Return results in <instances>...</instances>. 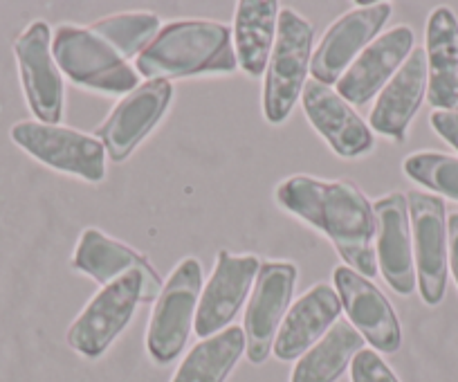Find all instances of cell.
<instances>
[{"label": "cell", "mask_w": 458, "mask_h": 382, "mask_svg": "<svg viewBox=\"0 0 458 382\" xmlns=\"http://www.w3.org/2000/svg\"><path fill=\"white\" fill-rule=\"evenodd\" d=\"M275 199L285 212L324 232L351 270L367 279L377 275L373 205L360 187L346 180L293 175L276 187Z\"/></svg>", "instance_id": "6da1fadb"}, {"label": "cell", "mask_w": 458, "mask_h": 382, "mask_svg": "<svg viewBox=\"0 0 458 382\" xmlns=\"http://www.w3.org/2000/svg\"><path fill=\"white\" fill-rule=\"evenodd\" d=\"M236 68L232 30L216 21H171L135 59V70L148 81L232 74Z\"/></svg>", "instance_id": "7a4b0ae2"}, {"label": "cell", "mask_w": 458, "mask_h": 382, "mask_svg": "<svg viewBox=\"0 0 458 382\" xmlns=\"http://www.w3.org/2000/svg\"><path fill=\"white\" fill-rule=\"evenodd\" d=\"M162 293L160 275L129 272L104 285L68 328V344L83 358H99L129 327L138 304H153Z\"/></svg>", "instance_id": "3957f363"}, {"label": "cell", "mask_w": 458, "mask_h": 382, "mask_svg": "<svg viewBox=\"0 0 458 382\" xmlns=\"http://www.w3.org/2000/svg\"><path fill=\"white\" fill-rule=\"evenodd\" d=\"M52 56L70 81L88 90L129 95L140 86L138 70L90 28L59 25L52 37Z\"/></svg>", "instance_id": "277c9868"}, {"label": "cell", "mask_w": 458, "mask_h": 382, "mask_svg": "<svg viewBox=\"0 0 458 382\" xmlns=\"http://www.w3.org/2000/svg\"><path fill=\"white\" fill-rule=\"evenodd\" d=\"M315 30L303 16L285 7L279 12L276 41L272 47L263 86V115L270 124H284L301 99L312 61Z\"/></svg>", "instance_id": "5b68a950"}, {"label": "cell", "mask_w": 458, "mask_h": 382, "mask_svg": "<svg viewBox=\"0 0 458 382\" xmlns=\"http://www.w3.org/2000/svg\"><path fill=\"white\" fill-rule=\"evenodd\" d=\"M202 293V266L198 259H184L169 281L153 309L147 331V351L153 362L169 364L182 353L193 322H196L198 301Z\"/></svg>", "instance_id": "8992f818"}, {"label": "cell", "mask_w": 458, "mask_h": 382, "mask_svg": "<svg viewBox=\"0 0 458 382\" xmlns=\"http://www.w3.org/2000/svg\"><path fill=\"white\" fill-rule=\"evenodd\" d=\"M10 138L16 147L50 169L77 175L88 183H101L106 175V149L95 135L43 122H19Z\"/></svg>", "instance_id": "52a82bcc"}, {"label": "cell", "mask_w": 458, "mask_h": 382, "mask_svg": "<svg viewBox=\"0 0 458 382\" xmlns=\"http://www.w3.org/2000/svg\"><path fill=\"white\" fill-rule=\"evenodd\" d=\"M409 216H411L413 263L416 284L425 304L438 306L447 288L449 241L445 203L438 196L425 191H409Z\"/></svg>", "instance_id": "ba28073f"}, {"label": "cell", "mask_w": 458, "mask_h": 382, "mask_svg": "<svg viewBox=\"0 0 458 382\" xmlns=\"http://www.w3.org/2000/svg\"><path fill=\"white\" fill-rule=\"evenodd\" d=\"M14 55L30 111L43 124H59L65 90L61 70L52 56L50 25L46 21L30 23L16 38Z\"/></svg>", "instance_id": "9c48e42d"}, {"label": "cell", "mask_w": 458, "mask_h": 382, "mask_svg": "<svg viewBox=\"0 0 458 382\" xmlns=\"http://www.w3.org/2000/svg\"><path fill=\"white\" fill-rule=\"evenodd\" d=\"M171 98H174V83L165 79L140 83L133 92H129L95 129V138L104 144L106 156L117 165L129 160L138 144L169 111Z\"/></svg>", "instance_id": "30bf717a"}, {"label": "cell", "mask_w": 458, "mask_h": 382, "mask_svg": "<svg viewBox=\"0 0 458 382\" xmlns=\"http://www.w3.org/2000/svg\"><path fill=\"white\" fill-rule=\"evenodd\" d=\"M294 284H297V266L294 263H261L243 324L248 360L252 364H263L267 355L272 353L276 333L284 324V318L288 315Z\"/></svg>", "instance_id": "8fae6325"}, {"label": "cell", "mask_w": 458, "mask_h": 382, "mask_svg": "<svg viewBox=\"0 0 458 382\" xmlns=\"http://www.w3.org/2000/svg\"><path fill=\"white\" fill-rule=\"evenodd\" d=\"M259 270H261V261L254 254L236 257L227 250H220L211 279L202 288L200 301H198L196 322H193V331L198 337L207 340L232 324V319L248 301Z\"/></svg>", "instance_id": "7c38bea8"}, {"label": "cell", "mask_w": 458, "mask_h": 382, "mask_svg": "<svg viewBox=\"0 0 458 382\" xmlns=\"http://www.w3.org/2000/svg\"><path fill=\"white\" fill-rule=\"evenodd\" d=\"M394 7L389 3H371L346 12L326 30L319 47L310 61V74L315 81L330 86L353 65V61L376 41L385 28Z\"/></svg>", "instance_id": "4fadbf2b"}, {"label": "cell", "mask_w": 458, "mask_h": 382, "mask_svg": "<svg viewBox=\"0 0 458 382\" xmlns=\"http://www.w3.org/2000/svg\"><path fill=\"white\" fill-rule=\"evenodd\" d=\"M333 279L351 327L373 346V351L395 353L403 344V328L385 293L371 279L358 275L349 266H339L333 272Z\"/></svg>", "instance_id": "5bb4252c"}, {"label": "cell", "mask_w": 458, "mask_h": 382, "mask_svg": "<svg viewBox=\"0 0 458 382\" xmlns=\"http://www.w3.org/2000/svg\"><path fill=\"white\" fill-rule=\"evenodd\" d=\"M373 218H376L377 270L398 295H411L416 288V263H413L407 196L394 191L376 200Z\"/></svg>", "instance_id": "9a60e30c"}, {"label": "cell", "mask_w": 458, "mask_h": 382, "mask_svg": "<svg viewBox=\"0 0 458 382\" xmlns=\"http://www.w3.org/2000/svg\"><path fill=\"white\" fill-rule=\"evenodd\" d=\"M301 104L312 129L328 142L339 157H360L376 144L373 131L355 113L349 102H344L337 90L319 81H306Z\"/></svg>", "instance_id": "2e32d148"}, {"label": "cell", "mask_w": 458, "mask_h": 382, "mask_svg": "<svg viewBox=\"0 0 458 382\" xmlns=\"http://www.w3.org/2000/svg\"><path fill=\"white\" fill-rule=\"evenodd\" d=\"M413 32L407 25L389 30L353 61L337 81V95L351 106H364L394 79L413 52Z\"/></svg>", "instance_id": "e0dca14e"}, {"label": "cell", "mask_w": 458, "mask_h": 382, "mask_svg": "<svg viewBox=\"0 0 458 382\" xmlns=\"http://www.w3.org/2000/svg\"><path fill=\"white\" fill-rule=\"evenodd\" d=\"M339 315H342V301L333 285H312L306 295H301V300L290 306L276 333L272 353L281 362L299 360L337 324Z\"/></svg>", "instance_id": "ac0fdd59"}, {"label": "cell", "mask_w": 458, "mask_h": 382, "mask_svg": "<svg viewBox=\"0 0 458 382\" xmlns=\"http://www.w3.org/2000/svg\"><path fill=\"white\" fill-rule=\"evenodd\" d=\"M429 83L425 47H413L409 59L400 65L389 83L377 95L371 111V129L385 138L403 142L409 124L420 108Z\"/></svg>", "instance_id": "d6986e66"}, {"label": "cell", "mask_w": 458, "mask_h": 382, "mask_svg": "<svg viewBox=\"0 0 458 382\" xmlns=\"http://www.w3.org/2000/svg\"><path fill=\"white\" fill-rule=\"evenodd\" d=\"M427 102L438 111L458 113V21L438 7L427 23Z\"/></svg>", "instance_id": "ffe728a7"}, {"label": "cell", "mask_w": 458, "mask_h": 382, "mask_svg": "<svg viewBox=\"0 0 458 382\" xmlns=\"http://www.w3.org/2000/svg\"><path fill=\"white\" fill-rule=\"evenodd\" d=\"M279 12L276 0H241L236 5L232 43H234L236 64L250 77L266 74L276 41Z\"/></svg>", "instance_id": "44dd1931"}, {"label": "cell", "mask_w": 458, "mask_h": 382, "mask_svg": "<svg viewBox=\"0 0 458 382\" xmlns=\"http://www.w3.org/2000/svg\"><path fill=\"white\" fill-rule=\"evenodd\" d=\"M72 267L92 276L101 285L113 284V281L122 279L133 270L144 272V275H156L147 257L135 252L122 241L101 234L95 227L83 232L81 239H79L77 250L72 254Z\"/></svg>", "instance_id": "7402d4cb"}, {"label": "cell", "mask_w": 458, "mask_h": 382, "mask_svg": "<svg viewBox=\"0 0 458 382\" xmlns=\"http://www.w3.org/2000/svg\"><path fill=\"white\" fill-rule=\"evenodd\" d=\"M362 349L364 337L351 322L337 319V324L297 360L290 382H337Z\"/></svg>", "instance_id": "603a6c76"}, {"label": "cell", "mask_w": 458, "mask_h": 382, "mask_svg": "<svg viewBox=\"0 0 458 382\" xmlns=\"http://www.w3.org/2000/svg\"><path fill=\"white\" fill-rule=\"evenodd\" d=\"M248 349L245 331L229 327L189 351L171 382H225Z\"/></svg>", "instance_id": "cb8c5ba5"}, {"label": "cell", "mask_w": 458, "mask_h": 382, "mask_svg": "<svg viewBox=\"0 0 458 382\" xmlns=\"http://www.w3.org/2000/svg\"><path fill=\"white\" fill-rule=\"evenodd\" d=\"M90 30L113 50L120 52L122 59L133 61L151 46L162 30V23L153 12H126L95 21Z\"/></svg>", "instance_id": "d4e9b609"}, {"label": "cell", "mask_w": 458, "mask_h": 382, "mask_svg": "<svg viewBox=\"0 0 458 382\" xmlns=\"http://www.w3.org/2000/svg\"><path fill=\"white\" fill-rule=\"evenodd\" d=\"M403 169L422 187L458 200V157L434 151L413 153L404 160Z\"/></svg>", "instance_id": "484cf974"}, {"label": "cell", "mask_w": 458, "mask_h": 382, "mask_svg": "<svg viewBox=\"0 0 458 382\" xmlns=\"http://www.w3.org/2000/svg\"><path fill=\"white\" fill-rule=\"evenodd\" d=\"M351 382H400L373 349H362L351 362Z\"/></svg>", "instance_id": "4316f807"}, {"label": "cell", "mask_w": 458, "mask_h": 382, "mask_svg": "<svg viewBox=\"0 0 458 382\" xmlns=\"http://www.w3.org/2000/svg\"><path fill=\"white\" fill-rule=\"evenodd\" d=\"M431 129L440 135L447 144H452L458 151V113L449 111H436L429 117Z\"/></svg>", "instance_id": "83f0119b"}, {"label": "cell", "mask_w": 458, "mask_h": 382, "mask_svg": "<svg viewBox=\"0 0 458 382\" xmlns=\"http://www.w3.org/2000/svg\"><path fill=\"white\" fill-rule=\"evenodd\" d=\"M447 241H449V267L458 284V214H452L447 221Z\"/></svg>", "instance_id": "f1b7e54d"}]
</instances>
